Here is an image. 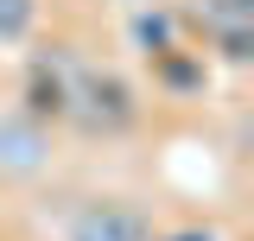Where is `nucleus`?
Here are the masks:
<instances>
[{
	"instance_id": "7ed1b4c3",
	"label": "nucleus",
	"mask_w": 254,
	"mask_h": 241,
	"mask_svg": "<svg viewBox=\"0 0 254 241\" xmlns=\"http://www.w3.org/2000/svg\"><path fill=\"white\" fill-rule=\"evenodd\" d=\"M51 165V133H45V120H32L26 108L19 115H0V172L6 178H32V172H45Z\"/></svg>"
},
{
	"instance_id": "f03ea898",
	"label": "nucleus",
	"mask_w": 254,
	"mask_h": 241,
	"mask_svg": "<svg viewBox=\"0 0 254 241\" xmlns=\"http://www.w3.org/2000/svg\"><path fill=\"white\" fill-rule=\"evenodd\" d=\"M64 241H146V216L133 203H121V197H95V203H83L70 216Z\"/></svg>"
},
{
	"instance_id": "6e6552de",
	"label": "nucleus",
	"mask_w": 254,
	"mask_h": 241,
	"mask_svg": "<svg viewBox=\"0 0 254 241\" xmlns=\"http://www.w3.org/2000/svg\"><path fill=\"white\" fill-rule=\"evenodd\" d=\"M172 241H216L210 229H190V235H172Z\"/></svg>"
},
{
	"instance_id": "20e7f679",
	"label": "nucleus",
	"mask_w": 254,
	"mask_h": 241,
	"mask_svg": "<svg viewBox=\"0 0 254 241\" xmlns=\"http://www.w3.org/2000/svg\"><path fill=\"white\" fill-rule=\"evenodd\" d=\"M70 83H76V63H64V58H38L32 63V76H26V115L32 120H64L70 115Z\"/></svg>"
},
{
	"instance_id": "0eeeda50",
	"label": "nucleus",
	"mask_w": 254,
	"mask_h": 241,
	"mask_svg": "<svg viewBox=\"0 0 254 241\" xmlns=\"http://www.w3.org/2000/svg\"><path fill=\"white\" fill-rule=\"evenodd\" d=\"M133 38H140L146 51H172V19H153V13H140V19H133Z\"/></svg>"
},
{
	"instance_id": "423d86ee",
	"label": "nucleus",
	"mask_w": 254,
	"mask_h": 241,
	"mask_svg": "<svg viewBox=\"0 0 254 241\" xmlns=\"http://www.w3.org/2000/svg\"><path fill=\"white\" fill-rule=\"evenodd\" d=\"M38 26V0H0V45H19Z\"/></svg>"
},
{
	"instance_id": "f257e3e1",
	"label": "nucleus",
	"mask_w": 254,
	"mask_h": 241,
	"mask_svg": "<svg viewBox=\"0 0 254 241\" xmlns=\"http://www.w3.org/2000/svg\"><path fill=\"white\" fill-rule=\"evenodd\" d=\"M70 115H83L95 133H121V127H133L140 102H133V89H127L115 70H76V83H70Z\"/></svg>"
},
{
	"instance_id": "39448f33",
	"label": "nucleus",
	"mask_w": 254,
	"mask_h": 241,
	"mask_svg": "<svg viewBox=\"0 0 254 241\" xmlns=\"http://www.w3.org/2000/svg\"><path fill=\"white\" fill-rule=\"evenodd\" d=\"M197 19L210 26V38H222L229 58H248V26H254V0H197Z\"/></svg>"
}]
</instances>
